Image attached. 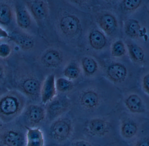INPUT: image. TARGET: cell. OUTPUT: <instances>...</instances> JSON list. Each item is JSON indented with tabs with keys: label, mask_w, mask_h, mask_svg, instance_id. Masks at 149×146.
Returning <instances> with one entry per match:
<instances>
[{
	"label": "cell",
	"mask_w": 149,
	"mask_h": 146,
	"mask_svg": "<svg viewBox=\"0 0 149 146\" xmlns=\"http://www.w3.org/2000/svg\"><path fill=\"white\" fill-rule=\"evenodd\" d=\"M143 87L145 91L149 94V74L144 76L143 79Z\"/></svg>",
	"instance_id": "obj_32"
},
{
	"label": "cell",
	"mask_w": 149,
	"mask_h": 146,
	"mask_svg": "<svg viewBox=\"0 0 149 146\" xmlns=\"http://www.w3.org/2000/svg\"><path fill=\"white\" fill-rule=\"evenodd\" d=\"M56 84L57 91L62 93L70 91L73 87L72 81L64 77L58 78L56 80Z\"/></svg>",
	"instance_id": "obj_24"
},
{
	"label": "cell",
	"mask_w": 149,
	"mask_h": 146,
	"mask_svg": "<svg viewBox=\"0 0 149 146\" xmlns=\"http://www.w3.org/2000/svg\"><path fill=\"white\" fill-rule=\"evenodd\" d=\"M29 8L36 20H43L45 19L48 14L47 5L43 1H28L27 3Z\"/></svg>",
	"instance_id": "obj_16"
},
{
	"label": "cell",
	"mask_w": 149,
	"mask_h": 146,
	"mask_svg": "<svg viewBox=\"0 0 149 146\" xmlns=\"http://www.w3.org/2000/svg\"><path fill=\"white\" fill-rule=\"evenodd\" d=\"M73 131L71 120L61 117L54 120L49 128L50 134L52 138L60 143L67 141L72 135Z\"/></svg>",
	"instance_id": "obj_2"
},
{
	"label": "cell",
	"mask_w": 149,
	"mask_h": 146,
	"mask_svg": "<svg viewBox=\"0 0 149 146\" xmlns=\"http://www.w3.org/2000/svg\"><path fill=\"white\" fill-rule=\"evenodd\" d=\"M108 77L113 81L120 83L126 79L127 74V68L120 64H112L108 67L106 70Z\"/></svg>",
	"instance_id": "obj_14"
},
{
	"label": "cell",
	"mask_w": 149,
	"mask_h": 146,
	"mask_svg": "<svg viewBox=\"0 0 149 146\" xmlns=\"http://www.w3.org/2000/svg\"><path fill=\"white\" fill-rule=\"evenodd\" d=\"M12 9L8 4H0V23L8 24L12 20Z\"/></svg>",
	"instance_id": "obj_22"
},
{
	"label": "cell",
	"mask_w": 149,
	"mask_h": 146,
	"mask_svg": "<svg viewBox=\"0 0 149 146\" xmlns=\"http://www.w3.org/2000/svg\"><path fill=\"white\" fill-rule=\"evenodd\" d=\"M16 14L18 26L23 29H28L31 24V18L26 8L20 4L17 5Z\"/></svg>",
	"instance_id": "obj_19"
},
{
	"label": "cell",
	"mask_w": 149,
	"mask_h": 146,
	"mask_svg": "<svg viewBox=\"0 0 149 146\" xmlns=\"http://www.w3.org/2000/svg\"><path fill=\"white\" fill-rule=\"evenodd\" d=\"M2 126L1 125V123H0V131H1V130Z\"/></svg>",
	"instance_id": "obj_35"
},
{
	"label": "cell",
	"mask_w": 149,
	"mask_h": 146,
	"mask_svg": "<svg viewBox=\"0 0 149 146\" xmlns=\"http://www.w3.org/2000/svg\"><path fill=\"white\" fill-rule=\"evenodd\" d=\"M134 146H149V137L144 136L137 138Z\"/></svg>",
	"instance_id": "obj_31"
},
{
	"label": "cell",
	"mask_w": 149,
	"mask_h": 146,
	"mask_svg": "<svg viewBox=\"0 0 149 146\" xmlns=\"http://www.w3.org/2000/svg\"><path fill=\"white\" fill-rule=\"evenodd\" d=\"M0 142L4 146H23L24 142L23 134L15 129H9L0 135Z\"/></svg>",
	"instance_id": "obj_10"
},
{
	"label": "cell",
	"mask_w": 149,
	"mask_h": 146,
	"mask_svg": "<svg viewBox=\"0 0 149 146\" xmlns=\"http://www.w3.org/2000/svg\"><path fill=\"white\" fill-rule=\"evenodd\" d=\"M100 27L108 35L114 33L117 27V22L115 18L109 14H104L99 19Z\"/></svg>",
	"instance_id": "obj_18"
},
{
	"label": "cell",
	"mask_w": 149,
	"mask_h": 146,
	"mask_svg": "<svg viewBox=\"0 0 149 146\" xmlns=\"http://www.w3.org/2000/svg\"><path fill=\"white\" fill-rule=\"evenodd\" d=\"M140 27L139 22L136 20H129L127 21L126 25L125 30L128 35L131 37H136L139 35Z\"/></svg>",
	"instance_id": "obj_25"
},
{
	"label": "cell",
	"mask_w": 149,
	"mask_h": 146,
	"mask_svg": "<svg viewBox=\"0 0 149 146\" xmlns=\"http://www.w3.org/2000/svg\"><path fill=\"white\" fill-rule=\"evenodd\" d=\"M81 67L86 75L91 76L97 72L98 65L95 60L89 57H85L81 60Z\"/></svg>",
	"instance_id": "obj_21"
},
{
	"label": "cell",
	"mask_w": 149,
	"mask_h": 146,
	"mask_svg": "<svg viewBox=\"0 0 149 146\" xmlns=\"http://www.w3.org/2000/svg\"><path fill=\"white\" fill-rule=\"evenodd\" d=\"M71 146H94L90 141L83 139H79L73 140Z\"/></svg>",
	"instance_id": "obj_30"
},
{
	"label": "cell",
	"mask_w": 149,
	"mask_h": 146,
	"mask_svg": "<svg viewBox=\"0 0 149 146\" xmlns=\"http://www.w3.org/2000/svg\"><path fill=\"white\" fill-rule=\"evenodd\" d=\"M124 104L127 110L133 114L141 115L147 110L144 102L137 95L132 94L126 98Z\"/></svg>",
	"instance_id": "obj_11"
},
{
	"label": "cell",
	"mask_w": 149,
	"mask_h": 146,
	"mask_svg": "<svg viewBox=\"0 0 149 146\" xmlns=\"http://www.w3.org/2000/svg\"><path fill=\"white\" fill-rule=\"evenodd\" d=\"M56 76L54 74L48 75L41 85L40 97L41 102L46 105L52 101L57 95Z\"/></svg>",
	"instance_id": "obj_8"
},
{
	"label": "cell",
	"mask_w": 149,
	"mask_h": 146,
	"mask_svg": "<svg viewBox=\"0 0 149 146\" xmlns=\"http://www.w3.org/2000/svg\"><path fill=\"white\" fill-rule=\"evenodd\" d=\"M9 36L8 32L1 27H0V39H4L9 37Z\"/></svg>",
	"instance_id": "obj_33"
},
{
	"label": "cell",
	"mask_w": 149,
	"mask_h": 146,
	"mask_svg": "<svg viewBox=\"0 0 149 146\" xmlns=\"http://www.w3.org/2000/svg\"><path fill=\"white\" fill-rule=\"evenodd\" d=\"M130 52L134 60L137 62H142L144 58V53L142 49L136 45L129 46Z\"/></svg>",
	"instance_id": "obj_26"
},
{
	"label": "cell",
	"mask_w": 149,
	"mask_h": 146,
	"mask_svg": "<svg viewBox=\"0 0 149 146\" xmlns=\"http://www.w3.org/2000/svg\"><path fill=\"white\" fill-rule=\"evenodd\" d=\"M126 52L125 46L121 41H118L114 43L112 46L111 53L115 57H120L125 54Z\"/></svg>",
	"instance_id": "obj_27"
},
{
	"label": "cell",
	"mask_w": 149,
	"mask_h": 146,
	"mask_svg": "<svg viewBox=\"0 0 149 146\" xmlns=\"http://www.w3.org/2000/svg\"><path fill=\"white\" fill-rule=\"evenodd\" d=\"M79 102L82 110L92 112L97 110L100 106L101 96L95 90L88 89L81 93L79 97Z\"/></svg>",
	"instance_id": "obj_4"
},
{
	"label": "cell",
	"mask_w": 149,
	"mask_h": 146,
	"mask_svg": "<svg viewBox=\"0 0 149 146\" xmlns=\"http://www.w3.org/2000/svg\"><path fill=\"white\" fill-rule=\"evenodd\" d=\"M141 2L140 0H125L123 2V7L126 10H133L137 8Z\"/></svg>",
	"instance_id": "obj_28"
},
{
	"label": "cell",
	"mask_w": 149,
	"mask_h": 146,
	"mask_svg": "<svg viewBox=\"0 0 149 146\" xmlns=\"http://www.w3.org/2000/svg\"><path fill=\"white\" fill-rule=\"evenodd\" d=\"M141 131L139 122L131 116H126L120 121V132L121 136L128 141L136 140Z\"/></svg>",
	"instance_id": "obj_5"
},
{
	"label": "cell",
	"mask_w": 149,
	"mask_h": 146,
	"mask_svg": "<svg viewBox=\"0 0 149 146\" xmlns=\"http://www.w3.org/2000/svg\"><path fill=\"white\" fill-rule=\"evenodd\" d=\"M1 146H4L3 145H1Z\"/></svg>",
	"instance_id": "obj_36"
},
{
	"label": "cell",
	"mask_w": 149,
	"mask_h": 146,
	"mask_svg": "<svg viewBox=\"0 0 149 146\" xmlns=\"http://www.w3.org/2000/svg\"><path fill=\"white\" fill-rule=\"evenodd\" d=\"M9 37L24 50H30L35 45V41L31 36L20 32H13Z\"/></svg>",
	"instance_id": "obj_17"
},
{
	"label": "cell",
	"mask_w": 149,
	"mask_h": 146,
	"mask_svg": "<svg viewBox=\"0 0 149 146\" xmlns=\"http://www.w3.org/2000/svg\"><path fill=\"white\" fill-rule=\"evenodd\" d=\"M88 38L90 45L95 50H101L107 44L106 37L103 33L97 30L92 32Z\"/></svg>",
	"instance_id": "obj_20"
},
{
	"label": "cell",
	"mask_w": 149,
	"mask_h": 146,
	"mask_svg": "<svg viewBox=\"0 0 149 146\" xmlns=\"http://www.w3.org/2000/svg\"><path fill=\"white\" fill-rule=\"evenodd\" d=\"M26 146H45L43 133L39 127L26 126Z\"/></svg>",
	"instance_id": "obj_13"
},
{
	"label": "cell",
	"mask_w": 149,
	"mask_h": 146,
	"mask_svg": "<svg viewBox=\"0 0 149 146\" xmlns=\"http://www.w3.org/2000/svg\"><path fill=\"white\" fill-rule=\"evenodd\" d=\"M26 104L24 96L15 91L0 96V121L8 124L14 121L25 110Z\"/></svg>",
	"instance_id": "obj_1"
},
{
	"label": "cell",
	"mask_w": 149,
	"mask_h": 146,
	"mask_svg": "<svg viewBox=\"0 0 149 146\" xmlns=\"http://www.w3.org/2000/svg\"><path fill=\"white\" fill-rule=\"evenodd\" d=\"M63 61L62 54L56 50H49L42 55L41 59L42 64L45 67L56 68L60 66Z\"/></svg>",
	"instance_id": "obj_15"
},
{
	"label": "cell",
	"mask_w": 149,
	"mask_h": 146,
	"mask_svg": "<svg viewBox=\"0 0 149 146\" xmlns=\"http://www.w3.org/2000/svg\"><path fill=\"white\" fill-rule=\"evenodd\" d=\"M6 71L4 66L0 64V80L3 79L5 76Z\"/></svg>",
	"instance_id": "obj_34"
},
{
	"label": "cell",
	"mask_w": 149,
	"mask_h": 146,
	"mask_svg": "<svg viewBox=\"0 0 149 146\" xmlns=\"http://www.w3.org/2000/svg\"><path fill=\"white\" fill-rule=\"evenodd\" d=\"M85 130L88 134L93 137H103L109 133L110 125L105 119L93 118L86 123Z\"/></svg>",
	"instance_id": "obj_6"
},
{
	"label": "cell",
	"mask_w": 149,
	"mask_h": 146,
	"mask_svg": "<svg viewBox=\"0 0 149 146\" xmlns=\"http://www.w3.org/2000/svg\"><path fill=\"white\" fill-rule=\"evenodd\" d=\"M81 69L75 63H71L64 70L63 74L67 79L75 80L79 76Z\"/></svg>",
	"instance_id": "obj_23"
},
{
	"label": "cell",
	"mask_w": 149,
	"mask_h": 146,
	"mask_svg": "<svg viewBox=\"0 0 149 146\" xmlns=\"http://www.w3.org/2000/svg\"><path fill=\"white\" fill-rule=\"evenodd\" d=\"M41 85L39 80L32 74H22L18 78V88L23 93L32 99L40 96Z\"/></svg>",
	"instance_id": "obj_3"
},
{
	"label": "cell",
	"mask_w": 149,
	"mask_h": 146,
	"mask_svg": "<svg viewBox=\"0 0 149 146\" xmlns=\"http://www.w3.org/2000/svg\"><path fill=\"white\" fill-rule=\"evenodd\" d=\"M25 116L30 124L37 125L42 123L46 117V110L41 105L31 104L25 109Z\"/></svg>",
	"instance_id": "obj_9"
},
{
	"label": "cell",
	"mask_w": 149,
	"mask_h": 146,
	"mask_svg": "<svg viewBox=\"0 0 149 146\" xmlns=\"http://www.w3.org/2000/svg\"><path fill=\"white\" fill-rule=\"evenodd\" d=\"M46 108V117L50 120H56L70 110V102L66 98H54L49 102Z\"/></svg>",
	"instance_id": "obj_7"
},
{
	"label": "cell",
	"mask_w": 149,
	"mask_h": 146,
	"mask_svg": "<svg viewBox=\"0 0 149 146\" xmlns=\"http://www.w3.org/2000/svg\"><path fill=\"white\" fill-rule=\"evenodd\" d=\"M60 27L64 34L68 36H73L79 30V21L75 16L72 15L65 16L61 19Z\"/></svg>",
	"instance_id": "obj_12"
},
{
	"label": "cell",
	"mask_w": 149,
	"mask_h": 146,
	"mask_svg": "<svg viewBox=\"0 0 149 146\" xmlns=\"http://www.w3.org/2000/svg\"><path fill=\"white\" fill-rule=\"evenodd\" d=\"M12 49L11 46L7 44H0V58L3 59L8 58L11 54Z\"/></svg>",
	"instance_id": "obj_29"
}]
</instances>
